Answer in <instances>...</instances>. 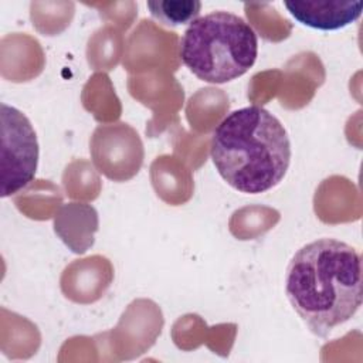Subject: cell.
Listing matches in <instances>:
<instances>
[{
	"label": "cell",
	"instance_id": "3957f363",
	"mask_svg": "<svg viewBox=\"0 0 363 363\" xmlns=\"http://www.w3.org/2000/svg\"><path fill=\"white\" fill-rule=\"evenodd\" d=\"M258 55V37L240 16L213 11L197 17L184 30L180 58L189 71L208 84H225L242 77Z\"/></svg>",
	"mask_w": 363,
	"mask_h": 363
},
{
	"label": "cell",
	"instance_id": "6da1fadb",
	"mask_svg": "<svg viewBox=\"0 0 363 363\" xmlns=\"http://www.w3.org/2000/svg\"><path fill=\"white\" fill-rule=\"evenodd\" d=\"M286 296L308 329L326 337L362 305V258L352 245L319 238L299 248L285 275Z\"/></svg>",
	"mask_w": 363,
	"mask_h": 363
},
{
	"label": "cell",
	"instance_id": "277c9868",
	"mask_svg": "<svg viewBox=\"0 0 363 363\" xmlns=\"http://www.w3.org/2000/svg\"><path fill=\"white\" fill-rule=\"evenodd\" d=\"M38 140L28 118L14 106L1 104L0 194L10 197L35 177Z\"/></svg>",
	"mask_w": 363,
	"mask_h": 363
},
{
	"label": "cell",
	"instance_id": "7a4b0ae2",
	"mask_svg": "<svg viewBox=\"0 0 363 363\" xmlns=\"http://www.w3.org/2000/svg\"><path fill=\"white\" fill-rule=\"evenodd\" d=\"M211 160L237 191L259 194L278 186L291 163V142L281 121L258 105L230 112L216 128Z\"/></svg>",
	"mask_w": 363,
	"mask_h": 363
},
{
	"label": "cell",
	"instance_id": "5b68a950",
	"mask_svg": "<svg viewBox=\"0 0 363 363\" xmlns=\"http://www.w3.org/2000/svg\"><path fill=\"white\" fill-rule=\"evenodd\" d=\"M284 6L298 23L322 31L345 28L362 16V1H285Z\"/></svg>",
	"mask_w": 363,
	"mask_h": 363
},
{
	"label": "cell",
	"instance_id": "8992f818",
	"mask_svg": "<svg viewBox=\"0 0 363 363\" xmlns=\"http://www.w3.org/2000/svg\"><path fill=\"white\" fill-rule=\"evenodd\" d=\"M150 14L162 24L177 27L199 17L201 3L197 0H156L146 3Z\"/></svg>",
	"mask_w": 363,
	"mask_h": 363
}]
</instances>
